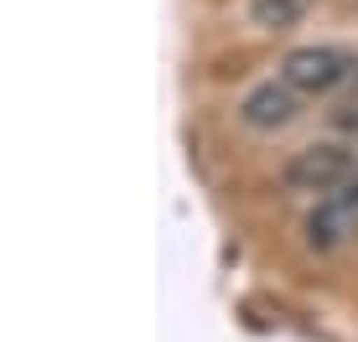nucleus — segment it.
I'll return each mask as SVG.
<instances>
[{"instance_id":"7ed1b4c3","label":"nucleus","mask_w":358,"mask_h":342,"mask_svg":"<svg viewBox=\"0 0 358 342\" xmlns=\"http://www.w3.org/2000/svg\"><path fill=\"white\" fill-rule=\"evenodd\" d=\"M296 109H301V94H296L286 78H270V83H260V89L244 94L239 119L250 130H280V125H291V119H296Z\"/></svg>"},{"instance_id":"f257e3e1","label":"nucleus","mask_w":358,"mask_h":342,"mask_svg":"<svg viewBox=\"0 0 358 342\" xmlns=\"http://www.w3.org/2000/svg\"><path fill=\"white\" fill-rule=\"evenodd\" d=\"M280 181L291 192H306V198H327V192L353 181V151L348 145H306V151H296L286 161Z\"/></svg>"},{"instance_id":"20e7f679","label":"nucleus","mask_w":358,"mask_h":342,"mask_svg":"<svg viewBox=\"0 0 358 342\" xmlns=\"http://www.w3.org/2000/svg\"><path fill=\"white\" fill-rule=\"evenodd\" d=\"M306 6H312V0H250V16H255V27H265V31H286L306 16Z\"/></svg>"},{"instance_id":"f03ea898","label":"nucleus","mask_w":358,"mask_h":342,"mask_svg":"<svg viewBox=\"0 0 358 342\" xmlns=\"http://www.w3.org/2000/svg\"><path fill=\"white\" fill-rule=\"evenodd\" d=\"M348 73H353V57L343 52V47H296L286 63H280V78H286L301 99L332 94Z\"/></svg>"}]
</instances>
